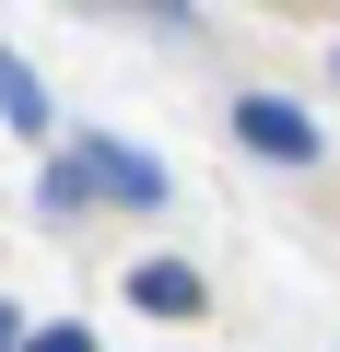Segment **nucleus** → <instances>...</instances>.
I'll list each match as a JSON object with an SVG mask.
<instances>
[{"label": "nucleus", "instance_id": "1", "mask_svg": "<svg viewBox=\"0 0 340 352\" xmlns=\"http://www.w3.org/2000/svg\"><path fill=\"white\" fill-rule=\"evenodd\" d=\"M71 176L94 200H129V212H164V164L152 153H129L117 129H82V153H71Z\"/></svg>", "mask_w": 340, "mask_h": 352}, {"label": "nucleus", "instance_id": "2", "mask_svg": "<svg viewBox=\"0 0 340 352\" xmlns=\"http://www.w3.org/2000/svg\"><path fill=\"white\" fill-rule=\"evenodd\" d=\"M235 141L270 153V164H317V118L293 94H235Z\"/></svg>", "mask_w": 340, "mask_h": 352}, {"label": "nucleus", "instance_id": "3", "mask_svg": "<svg viewBox=\"0 0 340 352\" xmlns=\"http://www.w3.org/2000/svg\"><path fill=\"white\" fill-rule=\"evenodd\" d=\"M129 305H141V317H177V329H188V317H212V282H200L188 258H141V270H129Z\"/></svg>", "mask_w": 340, "mask_h": 352}, {"label": "nucleus", "instance_id": "4", "mask_svg": "<svg viewBox=\"0 0 340 352\" xmlns=\"http://www.w3.org/2000/svg\"><path fill=\"white\" fill-rule=\"evenodd\" d=\"M71 12H94V24H141V36H200L188 0H71Z\"/></svg>", "mask_w": 340, "mask_h": 352}, {"label": "nucleus", "instance_id": "5", "mask_svg": "<svg viewBox=\"0 0 340 352\" xmlns=\"http://www.w3.org/2000/svg\"><path fill=\"white\" fill-rule=\"evenodd\" d=\"M0 118H12L24 141H47V82H36V71H24L12 47H0Z\"/></svg>", "mask_w": 340, "mask_h": 352}, {"label": "nucleus", "instance_id": "6", "mask_svg": "<svg viewBox=\"0 0 340 352\" xmlns=\"http://www.w3.org/2000/svg\"><path fill=\"white\" fill-rule=\"evenodd\" d=\"M82 200H94L82 176H71V164H47V223H82Z\"/></svg>", "mask_w": 340, "mask_h": 352}, {"label": "nucleus", "instance_id": "7", "mask_svg": "<svg viewBox=\"0 0 340 352\" xmlns=\"http://www.w3.org/2000/svg\"><path fill=\"white\" fill-rule=\"evenodd\" d=\"M24 352H94V340H82V329H36Z\"/></svg>", "mask_w": 340, "mask_h": 352}, {"label": "nucleus", "instance_id": "8", "mask_svg": "<svg viewBox=\"0 0 340 352\" xmlns=\"http://www.w3.org/2000/svg\"><path fill=\"white\" fill-rule=\"evenodd\" d=\"M0 352H24V317H12V305H0Z\"/></svg>", "mask_w": 340, "mask_h": 352}, {"label": "nucleus", "instance_id": "9", "mask_svg": "<svg viewBox=\"0 0 340 352\" xmlns=\"http://www.w3.org/2000/svg\"><path fill=\"white\" fill-rule=\"evenodd\" d=\"M328 82H340V59H328Z\"/></svg>", "mask_w": 340, "mask_h": 352}]
</instances>
